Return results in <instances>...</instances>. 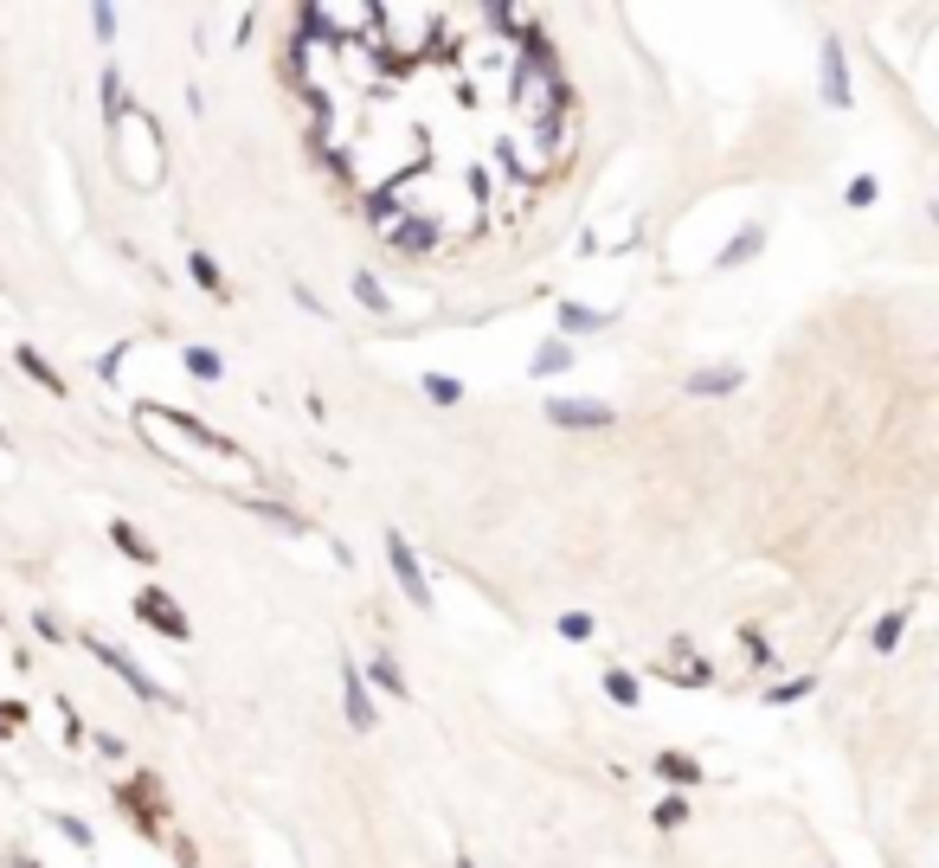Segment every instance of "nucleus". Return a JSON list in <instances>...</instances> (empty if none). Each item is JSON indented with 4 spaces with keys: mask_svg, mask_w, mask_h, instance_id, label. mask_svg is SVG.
Masks as SVG:
<instances>
[{
    "mask_svg": "<svg viewBox=\"0 0 939 868\" xmlns=\"http://www.w3.org/2000/svg\"><path fill=\"white\" fill-rule=\"evenodd\" d=\"M13 361L26 367V373H33V380H39V386H46V393H65V380H59V373H52V367L39 361V355H33V348H20V355H13Z\"/></svg>",
    "mask_w": 939,
    "mask_h": 868,
    "instance_id": "17",
    "label": "nucleus"
},
{
    "mask_svg": "<svg viewBox=\"0 0 939 868\" xmlns=\"http://www.w3.org/2000/svg\"><path fill=\"white\" fill-rule=\"evenodd\" d=\"M598 322H605V315H592V309H579V302L560 309V328H567V335H585V328H598Z\"/></svg>",
    "mask_w": 939,
    "mask_h": 868,
    "instance_id": "19",
    "label": "nucleus"
},
{
    "mask_svg": "<svg viewBox=\"0 0 939 868\" xmlns=\"http://www.w3.org/2000/svg\"><path fill=\"white\" fill-rule=\"evenodd\" d=\"M560 637H592V618H585V611H567V618H560Z\"/></svg>",
    "mask_w": 939,
    "mask_h": 868,
    "instance_id": "26",
    "label": "nucleus"
},
{
    "mask_svg": "<svg viewBox=\"0 0 939 868\" xmlns=\"http://www.w3.org/2000/svg\"><path fill=\"white\" fill-rule=\"evenodd\" d=\"M136 618H143L148 631H161V637H174V644L187 637V618H181V605H174L168 592H155V585H148L143 598H136Z\"/></svg>",
    "mask_w": 939,
    "mask_h": 868,
    "instance_id": "4",
    "label": "nucleus"
},
{
    "mask_svg": "<svg viewBox=\"0 0 939 868\" xmlns=\"http://www.w3.org/2000/svg\"><path fill=\"white\" fill-rule=\"evenodd\" d=\"M547 419H554V425H579V432H598V425H611L618 412H611L605 399H547Z\"/></svg>",
    "mask_w": 939,
    "mask_h": 868,
    "instance_id": "5",
    "label": "nucleus"
},
{
    "mask_svg": "<svg viewBox=\"0 0 939 868\" xmlns=\"http://www.w3.org/2000/svg\"><path fill=\"white\" fill-rule=\"evenodd\" d=\"M457 868H477V863H457Z\"/></svg>",
    "mask_w": 939,
    "mask_h": 868,
    "instance_id": "29",
    "label": "nucleus"
},
{
    "mask_svg": "<svg viewBox=\"0 0 939 868\" xmlns=\"http://www.w3.org/2000/svg\"><path fill=\"white\" fill-rule=\"evenodd\" d=\"M901 631H907V618H901V611H888V618H881V624L868 631V644H875V650L888 656V650H894V644H901Z\"/></svg>",
    "mask_w": 939,
    "mask_h": 868,
    "instance_id": "16",
    "label": "nucleus"
},
{
    "mask_svg": "<svg viewBox=\"0 0 939 868\" xmlns=\"http://www.w3.org/2000/svg\"><path fill=\"white\" fill-rule=\"evenodd\" d=\"M811 695V675H798V682H779V689H766V702L773 708H786V702H804Z\"/></svg>",
    "mask_w": 939,
    "mask_h": 868,
    "instance_id": "23",
    "label": "nucleus"
},
{
    "mask_svg": "<svg viewBox=\"0 0 939 868\" xmlns=\"http://www.w3.org/2000/svg\"><path fill=\"white\" fill-rule=\"evenodd\" d=\"M682 386H689L695 399H721V393H733V386H740V373H733V367H702V373H689Z\"/></svg>",
    "mask_w": 939,
    "mask_h": 868,
    "instance_id": "8",
    "label": "nucleus"
},
{
    "mask_svg": "<svg viewBox=\"0 0 939 868\" xmlns=\"http://www.w3.org/2000/svg\"><path fill=\"white\" fill-rule=\"evenodd\" d=\"M759 245H766V232H759V225H746V232H740V238H727L721 264H746V258H753V251H759Z\"/></svg>",
    "mask_w": 939,
    "mask_h": 868,
    "instance_id": "15",
    "label": "nucleus"
},
{
    "mask_svg": "<svg viewBox=\"0 0 939 868\" xmlns=\"http://www.w3.org/2000/svg\"><path fill=\"white\" fill-rule=\"evenodd\" d=\"M682 817H689V804H682V797H663V804H656V830H676Z\"/></svg>",
    "mask_w": 939,
    "mask_h": 868,
    "instance_id": "25",
    "label": "nucleus"
},
{
    "mask_svg": "<svg viewBox=\"0 0 939 868\" xmlns=\"http://www.w3.org/2000/svg\"><path fill=\"white\" fill-rule=\"evenodd\" d=\"M373 682H380L386 695H406V675L393 669V656H373Z\"/></svg>",
    "mask_w": 939,
    "mask_h": 868,
    "instance_id": "20",
    "label": "nucleus"
},
{
    "mask_svg": "<svg viewBox=\"0 0 939 868\" xmlns=\"http://www.w3.org/2000/svg\"><path fill=\"white\" fill-rule=\"evenodd\" d=\"M868 200H875V181H868V174H863V181H850V207H868Z\"/></svg>",
    "mask_w": 939,
    "mask_h": 868,
    "instance_id": "27",
    "label": "nucleus"
},
{
    "mask_svg": "<svg viewBox=\"0 0 939 868\" xmlns=\"http://www.w3.org/2000/svg\"><path fill=\"white\" fill-rule=\"evenodd\" d=\"M194 277H200V289H213V296H225V277H219V264L207 258V251H194Z\"/></svg>",
    "mask_w": 939,
    "mask_h": 868,
    "instance_id": "21",
    "label": "nucleus"
},
{
    "mask_svg": "<svg viewBox=\"0 0 939 868\" xmlns=\"http://www.w3.org/2000/svg\"><path fill=\"white\" fill-rule=\"evenodd\" d=\"M90 656H97V662H103L110 675H123V682H129V689H136L143 702H161V682H155V675H148V669H143V662H136V656H129V650H116V644H103V637H90Z\"/></svg>",
    "mask_w": 939,
    "mask_h": 868,
    "instance_id": "3",
    "label": "nucleus"
},
{
    "mask_svg": "<svg viewBox=\"0 0 939 868\" xmlns=\"http://www.w3.org/2000/svg\"><path fill=\"white\" fill-rule=\"evenodd\" d=\"M515 103H521V116L541 129V136H554V123L567 116V84H560V72H554V59H547V46L534 39L528 52H521V77H515Z\"/></svg>",
    "mask_w": 939,
    "mask_h": 868,
    "instance_id": "1",
    "label": "nucleus"
},
{
    "mask_svg": "<svg viewBox=\"0 0 939 868\" xmlns=\"http://www.w3.org/2000/svg\"><path fill=\"white\" fill-rule=\"evenodd\" d=\"M605 695H611L618 708H638V695H644V689H638V675H631V669H611V675H605Z\"/></svg>",
    "mask_w": 939,
    "mask_h": 868,
    "instance_id": "13",
    "label": "nucleus"
},
{
    "mask_svg": "<svg viewBox=\"0 0 939 868\" xmlns=\"http://www.w3.org/2000/svg\"><path fill=\"white\" fill-rule=\"evenodd\" d=\"M386 238H393V251L399 258H419V251H432V238H437V225L432 219H386Z\"/></svg>",
    "mask_w": 939,
    "mask_h": 868,
    "instance_id": "6",
    "label": "nucleus"
},
{
    "mask_svg": "<svg viewBox=\"0 0 939 868\" xmlns=\"http://www.w3.org/2000/svg\"><path fill=\"white\" fill-rule=\"evenodd\" d=\"M7 733H20V708H7V702H0V740H7Z\"/></svg>",
    "mask_w": 939,
    "mask_h": 868,
    "instance_id": "28",
    "label": "nucleus"
},
{
    "mask_svg": "<svg viewBox=\"0 0 939 868\" xmlns=\"http://www.w3.org/2000/svg\"><path fill=\"white\" fill-rule=\"evenodd\" d=\"M386 560H393L399 592H406L419 611H432V585H425V567H419V554H412V541H406V534H386Z\"/></svg>",
    "mask_w": 939,
    "mask_h": 868,
    "instance_id": "2",
    "label": "nucleus"
},
{
    "mask_svg": "<svg viewBox=\"0 0 939 868\" xmlns=\"http://www.w3.org/2000/svg\"><path fill=\"white\" fill-rule=\"evenodd\" d=\"M663 675H669V682H689V689L715 682V669H708V662H695V656H676V662H663Z\"/></svg>",
    "mask_w": 939,
    "mask_h": 868,
    "instance_id": "11",
    "label": "nucleus"
},
{
    "mask_svg": "<svg viewBox=\"0 0 939 868\" xmlns=\"http://www.w3.org/2000/svg\"><path fill=\"white\" fill-rule=\"evenodd\" d=\"M656 779H669V785H695V779H702V766H695L689 753H656Z\"/></svg>",
    "mask_w": 939,
    "mask_h": 868,
    "instance_id": "10",
    "label": "nucleus"
},
{
    "mask_svg": "<svg viewBox=\"0 0 939 868\" xmlns=\"http://www.w3.org/2000/svg\"><path fill=\"white\" fill-rule=\"evenodd\" d=\"M187 373H194V380H219V373H225V361H219L213 348H187Z\"/></svg>",
    "mask_w": 939,
    "mask_h": 868,
    "instance_id": "18",
    "label": "nucleus"
},
{
    "mask_svg": "<svg viewBox=\"0 0 939 868\" xmlns=\"http://www.w3.org/2000/svg\"><path fill=\"white\" fill-rule=\"evenodd\" d=\"M342 695H348V727H373V702H367V682H361V669H348L342 675Z\"/></svg>",
    "mask_w": 939,
    "mask_h": 868,
    "instance_id": "9",
    "label": "nucleus"
},
{
    "mask_svg": "<svg viewBox=\"0 0 939 868\" xmlns=\"http://www.w3.org/2000/svg\"><path fill=\"white\" fill-rule=\"evenodd\" d=\"M425 393H432L437 406H457V399H464V386H457V380H444V373H425Z\"/></svg>",
    "mask_w": 939,
    "mask_h": 868,
    "instance_id": "24",
    "label": "nucleus"
},
{
    "mask_svg": "<svg viewBox=\"0 0 939 868\" xmlns=\"http://www.w3.org/2000/svg\"><path fill=\"white\" fill-rule=\"evenodd\" d=\"M567 367H573V348H567V342H547V348L528 361V373H567Z\"/></svg>",
    "mask_w": 939,
    "mask_h": 868,
    "instance_id": "14",
    "label": "nucleus"
},
{
    "mask_svg": "<svg viewBox=\"0 0 939 868\" xmlns=\"http://www.w3.org/2000/svg\"><path fill=\"white\" fill-rule=\"evenodd\" d=\"M824 103H837V110L850 103V59H843V46H837V39L824 46Z\"/></svg>",
    "mask_w": 939,
    "mask_h": 868,
    "instance_id": "7",
    "label": "nucleus"
},
{
    "mask_svg": "<svg viewBox=\"0 0 939 868\" xmlns=\"http://www.w3.org/2000/svg\"><path fill=\"white\" fill-rule=\"evenodd\" d=\"M355 296H361L367 309H386V289H380V277H373V271H355Z\"/></svg>",
    "mask_w": 939,
    "mask_h": 868,
    "instance_id": "22",
    "label": "nucleus"
},
{
    "mask_svg": "<svg viewBox=\"0 0 939 868\" xmlns=\"http://www.w3.org/2000/svg\"><path fill=\"white\" fill-rule=\"evenodd\" d=\"M110 534H116V547H123V554H129L136 567H155V547H148V541H143V534H136V528H129V521H116Z\"/></svg>",
    "mask_w": 939,
    "mask_h": 868,
    "instance_id": "12",
    "label": "nucleus"
}]
</instances>
